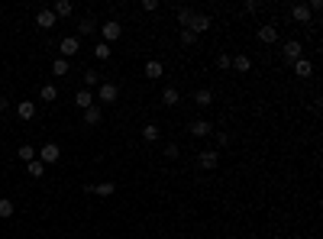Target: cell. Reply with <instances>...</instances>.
Listing matches in <instances>:
<instances>
[{"label": "cell", "instance_id": "5", "mask_svg": "<svg viewBox=\"0 0 323 239\" xmlns=\"http://www.w3.org/2000/svg\"><path fill=\"white\" fill-rule=\"evenodd\" d=\"M100 32H104V42H113V39L123 36V26L116 23V20H107V23L100 26Z\"/></svg>", "mask_w": 323, "mask_h": 239}, {"label": "cell", "instance_id": "9", "mask_svg": "<svg viewBox=\"0 0 323 239\" xmlns=\"http://www.w3.org/2000/svg\"><path fill=\"white\" fill-rule=\"evenodd\" d=\"M116 191L113 181H100V185H87V194H97V197H110Z\"/></svg>", "mask_w": 323, "mask_h": 239}, {"label": "cell", "instance_id": "26", "mask_svg": "<svg viewBox=\"0 0 323 239\" xmlns=\"http://www.w3.org/2000/svg\"><path fill=\"white\" fill-rule=\"evenodd\" d=\"M16 155H20V162L29 165L32 159H36V149H32V146H20V152H16Z\"/></svg>", "mask_w": 323, "mask_h": 239}, {"label": "cell", "instance_id": "8", "mask_svg": "<svg viewBox=\"0 0 323 239\" xmlns=\"http://www.w3.org/2000/svg\"><path fill=\"white\" fill-rule=\"evenodd\" d=\"M188 133H191V136H197V139H204V136H210V133H214V126H210L207 120H194V123L188 126Z\"/></svg>", "mask_w": 323, "mask_h": 239}, {"label": "cell", "instance_id": "16", "mask_svg": "<svg viewBox=\"0 0 323 239\" xmlns=\"http://www.w3.org/2000/svg\"><path fill=\"white\" fill-rule=\"evenodd\" d=\"M178 101H181V94H178L175 87H165V91H162V104H165V107H175Z\"/></svg>", "mask_w": 323, "mask_h": 239}, {"label": "cell", "instance_id": "4", "mask_svg": "<svg viewBox=\"0 0 323 239\" xmlns=\"http://www.w3.org/2000/svg\"><path fill=\"white\" fill-rule=\"evenodd\" d=\"M281 55H285V58H288V62H297V58H304V46H300V42H297V39H288V42H285V49H281Z\"/></svg>", "mask_w": 323, "mask_h": 239}, {"label": "cell", "instance_id": "24", "mask_svg": "<svg viewBox=\"0 0 323 239\" xmlns=\"http://www.w3.org/2000/svg\"><path fill=\"white\" fill-rule=\"evenodd\" d=\"M162 71H165V68H162V62H155V58H152V62H146V78H162Z\"/></svg>", "mask_w": 323, "mask_h": 239}, {"label": "cell", "instance_id": "36", "mask_svg": "<svg viewBox=\"0 0 323 239\" xmlns=\"http://www.w3.org/2000/svg\"><path fill=\"white\" fill-rule=\"evenodd\" d=\"M0 110H10V101H7V97H0Z\"/></svg>", "mask_w": 323, "mask_h": 239}, {"label": "cell", "instance_id": "27", "mask_svg": "<svg viewBox=\"0 0 323 239\" xmlns=\"http://www.w3.org/2000/svg\"><path fill=\"white\" fill-rule=\"evenodd\" d=\"M13 210H16V204L10 197H0V216H13Z\"/></svg>", "mask_w": 323, "mask_h": 239}, {"label": "cell", "instance_id": "25", "mask_svg": "<svg viewBox=\"0 0 323 239\" xmlns=\"http://www.w3.org/2000/svg\"><path fill=\"white\" fill-rule=\"evenodd\" d=\"M191 20H194V10L191 7H181V10H178V23H181V26H191Z\"/></svg>", "mask_w": 323, "mask_h": 239}, {"label": "cell", "instance_id": "6", "mask_svg": "<svg viewBox=\"0 0 323 239\" xmlns=\"http://www.w3.org/2000/svg\"><path fill=\"white\" fill-rule=\"evenodd\" d=\"M197 165H200L204 171H214L216 165H220V155H216L214 149H207V152H200V155H197Z\"/></svg>", "mask_w": 323, "mask_h": 239}, {"label": "cell", "instance_id": "31", "mask_svg": "<svg viewBox=\"0 0 323 239\" xmlns=\"http://www.w3.org/2000/svg\"><path fill=\"white\" fill-rule=\"evenodd\" d=\"M94 29H97V26H94V20H81V23H78V32H81V36H91Z\"/></svg>", "mask_w": 323, "mask_h": 239}, {"label": "cell", "instance_id": "32", "mask_svg": "<svg viewBox=\"0 0 323 239\" xmlns=\"http://www.w3.org/2000/svg\"><path fill=\"white\" fill-rule=\"evenodd\" d=\"M194 42H197V36H194L191 29H181V46H188V49H191Z\"/></svg>", "mask_w": 323, "mask_h": 239}, {"label": "cell", "instance_id": "19", "mask_svg": "<svg viewBox=\"0 0 323 239\" xmlns=\"http://www.w3.org/2000/svg\"><path fill=\"white\" fill-rule=\"evenodd\" d=\"M194 104H200V107H210V104H214V94H210L207 87H200V91L194 94Z\"/></svg>", "mask_w": 323, "mask_h": 239}, {"label": "cell", "instance_id": "14", "mask_svg": "<svg viewBox=\"0 0 323 239\" xmlns=\"http://www.w3.org/2000/svg\"><path fill=\"white\" fill-rule=\"evenodd\" d=\"M16 113H20V120H26V123H29L32 116H36V104H29V101H20Z\"/></svg>", "mask_w": 323, "mask_h": 239}, {"label": "cell", "instance_id": "30", "mask_svg": "<svg viewBox=\"0 0 323 239\" xmlns=\"http://www.w3.org/2000/svg\"><path fill=\"white\" fill-rule=\"evenodd\" d=\"M142 139H146V142H155V139H159V126H155V123H149L146 130H142Z\"/></svg>", "mask_w": 323, "mask_h": 239}, {"label": "cell", "instance_id": "29", "mask_svg": "<svg viewBox=\"0 0 323 239\" xmlns=\"http://www.w3.org/2000/svg\"><path fill=\"white\" fill-rule=\"evenodd\" d=\"M97 78H100V75H97L94 68H91V71H84V91H91V87H97Z\"/></svg>", "mask_w": 323, "mask_h": 239}, {"label": "cell", "instance_id": "20", "mask_svg": "<svg viewBox=\"0 0 323 239\" xmlns=\"http://www.w3.org/2000/svg\"><path fill=\"white\" fill-rule=\"evenodd\" d=\"M100 116H104V113H100V107H87V110H84V123H87V126H97Z\"/></svg>", "mask_w": 323, "mask_h": 239}, {"label": "cell", "instance_id": "13", "mask_svg": "<svg viewBox=\"0 0 323 239\" xmlns=\"http://www.w3.org/2000/svg\"><path fill=\"white\" fill-rule=\"evenodd\" d=\"M75 107H81V110L94 107V94H91V91H84V87H81V91L75 94Z\"/></svg>", "mask_w": 323, "mask_h": 239}, {"label": "cell", "instance_id": "22", "mask_svg": "<svg viewBox=\"0 0 323 239\" xmlns=\"http://www.w3.org/2000/svg\"><path fill=\"white\" fill-rule=\"evenodd\" d=\"M71 10H75V7H71V0H58V3L52 7V13L55 16H71Z\"/></svg>", "mask_w": 323, "mask_h": 239}, {"label": "cell", "instance_id": "10", "mask_svg": "<svg viewBox=\"0 0 323 239\" xmlns=\"http://www.w3.org/2000/svg\"><path fill=\"white\" fill-rule=\"evenodd\" d=\"M259 42H269V46H271V42H278V26L275 23H265L259 29Z\"/></svg>", "mask_w": 323, "mask_h": 239}, {"label": "cell", "instance_id": "17", "mask_svg": "<svg viewBox=\"0 0 323 239\" xmlns=\"http://www.w3.org/2000/svg\"><path fill=\"white\" fill-rule=\"evenodd\" d=\"M230 68H236L239 75H246V71L252 68V62H249V55H236V58H233V65H230Z\"/></svg>", "mask_w": 323, "mask_h": 239}, {"label": "cell", "instance_id": "35", "mask_svg": "<svg viewBox=\"0 0 323 239\" xmlns=\"http://www.w3.org/2000/svg\"><path fill=\"white\" fill-rule=\"evenodd\" d=\"M142 10H146V13H152V10H159V0H142Z\"/></svg>", "mask_w": 323, "mask_h": 239}, {"label": "cell", "instance_id": "15", "mask_svg": "<svg viewBox=\"0 0 323 239\" xmlns=\"http://www.w3.org/2000/svg\"><path fill=\"white\" fill-rule=\"evenodd\" d=\"M294 75H297V78H310V75H314V65H310L307 58H297V62H294Z\"/></svg>", "mask_w": 323, "mask_h": 239}, {"label": "cell", "instance_id": "12", "mask_svg": "<svg viewBox=\"0 0 323 239\" xmlns=\"http://www.w3.org/2000/svg\"><path fill=\"white\" fill-rule=\"evenodd\" d=\"M291 16L297 20V23H310V16H314V13H310L307 3H294V7H291Z\"/></svg>", "mask_w": 323, "mask_h": 239}, {"label": "cell", "instance_id": "7", "mask_svg": "<svg viewBox=\"0 0 323 239\" xmlns=\"http://www.w3.org/2000/svg\"><path fill=\"white\" fill-rule=\"evenodd\" d=\"M188 29H191L194 36H197V32H207V29H210V16H207V13H194V20H191V26H188Z\"/></svg>", "mask_w": 323, "mask_h": 239}, {"label": "cell", "instance_id": "2", "mask_svg": "<svg viewBox=\"0 0 323 239\" xmlns=\"http://www.w3.org/2000/svg\"><path fill=\"white\" fill-rule=\"evenodd\" d=\"M116 97H120V87H116L113 81H107V84H97V101H100V104H113Z\"/></svg>", "mask_w": 323, "mask_h": 239}, {"label": "cell", "instance_id": "3", "mask_svg": "<svg viewBox=\"0 0 323 239\" xmlns=\"http://www.w3.org/2000/svg\"><path fill=\"white\" fill-rule=\"evenodd\" d=\"M58 52H62V58L78 55V52H81V39H78V36H65L62 42H58Z\"/></svg>", "mask_w": 323, "mask_h": 239}, {"label": "cell", "instance_id": "37", "mask_svg": "<svg viewBox=\"0 0 323 239\" xmlns=\"http://www.w3.org/2000/svg\"><path fill=\"white\" fill-rule=\"evenodd\" d=\"M291 239H304V236H291Z\"/></svg>", "mask_w": 323, "mask_h": 239}, {"label": "cell", "instance_id": "34", "mask_svg": "<svg viewBox=\"0 0 323 239\" xmlns=\"http://www.w3.org/2000/svg\"><path fill=\"white\" fill-rule=\"evenodd\" d=\"M165 159H171V162L178 159V146H175V142H168V146H165Z\"/></svg>", "mask_w": 323, "mask_h": 239}, {"label": "cell", "instance_id": "11", "mask_svg": "<svg viewBox=\"0 0 323 239\" xmlns=\"http://www.w3.org/2000/svg\"><path fill=\"white\" fill-rule=\"evenodd\" d=\"M55 20H58V16H55L52 10H39V13H36V26H42V29H52Z\"/></svg>", "mask_w": 323, "mask_h": 239}, {"label": "cell", "instance_id": "21", "mask_svg": "<svg viewBox=\"0 0 323 239\" xmlns=\"http://www.w3.org/2000/svg\"><path fill=\"white\" fill-rule=\"evenodd\" d=\"M52 75L55 78H65V75H68V58H55V62H52Z\"/></svg>", "mask_w": 323, "mask_h": 239}, {"label": "cell", "instance_id": "18", "mask_svg": "<svg viewBox=\"0 0 323 239\" xmlns=\"http://www.w3.org/2000/svg\"><path fill=\"white\" fill-rule=\"evenodd\" d=\"M39 97H42L46 104L58 101V87H55V84H42V91H39Z\"/></svg>", "mask_w": 323, "mask_h": 239}, {"label": "cell", "instance_id": "28", "mask_svg": "<svg viewBox=\"0 0 323 239\" xmlns=\"http://www.w3.org/2000/svg\"><path fill=\"white\" fill-rule=\"evenodd\" d=\"M94 55H97L100 62H107V58H110V46H107V42H97V46H94Z\"/></svg>", "mask_w": 323, "mask_h": 239}, {"label": "cell", "instance_id": "23", "mask_svg": "<svg viewBox=\"0 0 323 239\" xmlns=\"http://www.w3.org/2000/svg\"><path fill=\"white\" fill-rule=\"evenodd\" d=\"M26 168H29V178H42V175H46V165L39 162V159H32V162L26 165Z\"/></svg>", "mask_w": 323, "mask_h": 239}, {"label": "cell", "instance_id": "1", "mask_svg": "<svg viewBox=\"0 0 323 239\" xmlns=\"http://www.w3.org/2000/svg\"><path fill=\"white\" fill-rule=\"evenodd\" d=\"M36 159H39L42 165H55L58 159H62V149L55 146V142H46V146H42V149L36 152Z\"/></svg>", "mask_w": 323, "mask_h": 239}, {"label": "cell", "instance_id": "33", "mask_svg": "<svg viewBox=\"0 0 323 239\" xmlns=\"http://www.w3.org/2000/svg\"><path fill=\"white\" fill-rule=\"evenodd\" d=\"M230 65H233V58H230L226 52H223V55H216V68H223V71H226Z\"/></svg>", "mask_w": 323, "mask_h": 239}]
</instances>
